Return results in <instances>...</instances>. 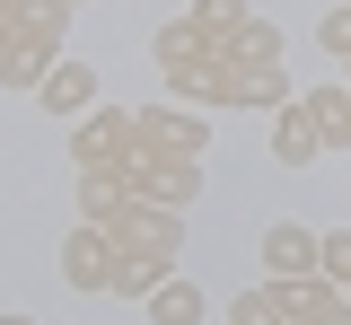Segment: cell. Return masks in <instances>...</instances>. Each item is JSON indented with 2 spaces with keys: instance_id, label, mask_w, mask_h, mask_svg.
Wrapping results in <instances>:
<instances>
[{
  "instance_id": "obj_10",
  "label": "cell",
  "mask_w": 351,
  "mask_h": 325,
  "mask_svg": "<svg viewBox=\"0 0 351 325\" xmlns=\"http://www.w3.org/2000/svg\"><path fill=\"white\" fill-rule=\"evenodd\" d=\"M228 325H290V317H281V290H272V281L237 290V299H228Z\"/></svg>"
},
{
  "instance_id": "obj_7",
  "label": "cell",
  "mask_w": 351,
  "mask_h": 325,
  "mask_svg": "<svg viewBox=\"0 0 351 325\" xmlns=\"http://www.w3.org/2000/svg\"><path fill=\"white\" fill-rule=\"evenodd\" d=\"M316 149H325V132H316L307 97H290V106H281V123H272V158H281V167H307Z\"/></svg>"
},
{
  "instance_id": "obj_13",
  "label": "cell",
  "mask_w": 351,
  "mask_h": 325,
  "mask_svg": "<svg viewBox=\"0 0 351 325\" xmlns=\"http://www.w3.org/2000/svg\"><path fill=\"white\" fill-rule=\"evenodd\" d=\"M0 325H36V317H0Z\"/></svg>"
},
{
  "instance_id": "obj_8",
  "label": "cell",
  "mask_w": 351,
  "mask_h": 325,
  "mask_svg": "<svg viewBox=\"0 0 351 325\" xmlns=\"http://www.w3.org/2000/svg\"><path fill=\"white\" fill-rule=\"evenodd\" d=\"M307 115H316L325 149H351V80H325V88H307Z\"/></svg>"
},
{
  "instance_id": "obj_3",
  "label": "cell",
  "mask_w": 351,
  "mask_h": 325,
  "mask_svg": "<svg viewBox=\"0 0 351 325\" xmlns=\"http://www.w3.org/2000/svg\"><path fill=\"white\" fill-rule=\"evenodd\" d=\"M272 290H281V317L290 325H351V290L325 281V273H281Z\"/></svg>"
},
{
  "instance_id": "obj_4",
  "label": "cell",
  "mask_w": 351,
  "mask_h": 325,
  "mask_svg": "<svg viewBox=\"0 0 351 325\" xmlns=\"http://www.w3.org/2000/svg\"><path fill=\"white\" fill-rule=\"evenodd\" d=\"M132 123H141L149 149H167V158H202V141H211L202 106H132Z\"/></svg>"
},
{
  "instance_id": "obj_1",
  "label": "cell",
  "mask_w": 351,
  "mask_h": 325,
  "mask_svg": "<svg viewBox=\"0 0 351 325\" xmlns=\"http://www.w3.org/2000/svg\"><path fill=\"white\" fill-rule=\"evenodd\" d=\"M97 229L114 237L123 255L158 264V273H176V255H184V211H167V202H123V211H114V220H97Z\"/></svg>"
},
{
  "instance_id": "obj_5",
  "label": "cell",
  "mask_w": 351,
  "mask_h": 325,
  "mask_svg": "<svg viewBox=\"0 0 351 325\" xmlns=\"http://www.w3.org/2000/svg\"><path fill=\"white\" fill-rule=\"evenodd\" d=\"M316 246H325L316 229H299V220H272V229H263V273H272V281H281V273H316Z\"/></svg>"
},
{
  "instance_id": "obj_12",
  "label": "cell",
  "mask_w": 351,
  "mask_h": 325,
  "mask_svg": "<svg viewBox=\"0 0 351 325\" xmlns=\"http://www.w3.org/2000/svg\"><path fill=\"white\" fill-rule=\"evenodd\" d=\"M316 45H325V53H343V62H351V0H343V9H325V18H316Z\"/></svg>"
},
{
  "instance_id": "obj_9",
  "label": "cell",
  "mask_w": 351,
  "mask_h": 325,
  "mask_svg": "<svg viewBox=\"0 0 351 325\" xmlns=\"http://www.w3.org/2000/svg\"><path fill=\"white\" fill-rule=\"evenodd\" d=\"M141 308H149V325H202V317H211V308H202V290H193V281H176V273L158 281Z\"/></svg>"
},
{
  "instance_id": "obj_2",
  "label": "cell",
  "mask_w": 351,
  "mask_h": 325,
  "mask_svg": "<svg viewBox=\"0 0 351 325\" xmlns=\"http://www.w3.org/2000/svg\"><path fill=\"white\" fill-rule=\"evenodd\" d=\"M114 264H123V246L97 229V220H80V229L62 237V281L88 290V299H106V290H114Z\"/></svg>"
},
{
  "instance_id": "obj_6",
  "label": "cell",
  "mask_w": 351,
  "mask_h": 325,
  "mask_svg": "<svg viewBox=\"0 0 351 325\" xmlns=\"http://www.w3.org/2000/svg\"><path fill=\"white\" fill-rule=\"evenodd\" d=\"M44 115H71V123H80L88 106H97V71H88V62H53V80H44Z\"/></svg>"
},
{
  "instance_id": "obj_11",
  "label": "cell",
  "mask_w": 351,
  "mask_h": 325,
  "mask_svg": "<svg viewBox=\"0 0 351 325\" xmlns=\"http://www.w3.org/2000/svg\"><path fill=\"white\" fill-rule=\"evenodd\" d=\"M316 273L351 290V229H325V246H316Z\"/></svg>"
}]
</instances>
